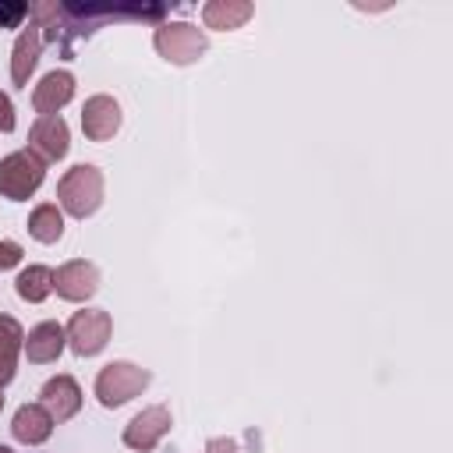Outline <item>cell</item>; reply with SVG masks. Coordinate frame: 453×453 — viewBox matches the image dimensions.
I'll list each match as a JSON object with an SVG mask.
<instances>
[{"mask_svg":"<svg viewBox=\"0 0 453 453\" xmlns=\"http://www.w3.org/2000/svg\"><path fill=\"white\" fill-rule=\"evenodd\" d=\"M39 403L46 407V414L60 425V421H71L78 411H81V386L71 379V375H53L42 382L39 389Z\"/></svg>","mask_w":453,"mask_h":453,"instance_id":"10","label":"cell"},{"mask_svg":"<svg viewBox=\"0 0 453 453\" xmlns=\"http://www.w3.org/2000/svg\"><path fill=\"white\" fill-rule=\"evenodd\" d=\"M28 18V4L21 0H0V28H18Z\"/></svg>","mask_w":453,"mask_h":453,"instance_id":"19","label":"cell"},{"mask_svg":"<svg viewBox=\"0 0 453 453\" xmlns=\"http://www.w3.org/2000/svg\"><path fill=\"white\" fill-rule=\"evenodd\" d=\"M14 103H11V96L7 92H0V131H14Z\"/></svg>","mask_w":453,"mask_h":453,"instance_id":"21","label":"cell"},{"mask_svg":"<svg viewBox=\"0 0 453 453\" xmlns=\"http://www.w3.org/2000/svg\"><path fill=\"white\" fill-rule=\"evenodd\" d=\"M173 418H170V407L163 403H152V407H142L127 425H124V446L127 449H138V453H149L163 442V435L170 432Z\"/></svg>","mask_w":453,"mask_h":453,"instance_id":"6","label":"cell"},{"mask_svg":"<svg viewBox=\"0 0 453 453\" xmlns=\"http://www.w3.org/2000/svg\"><path fill=\"white\" fill-rule=\"evenodd\" d=\"M28 149L42 159V163H57L67 156L71 149V131H67V120L60 113L53 117H35V124L28 127Z\"/></svg>","mask_w":453,"mask_h":453,"instance_id":"7","label":"cell"},{"mask_svg":"<svg viewBox=\"0 0 453 453\" xmlns=\"http://www.w3.org/2000/svg\"><path fill=\"white\" fill-rule=\"evenodd\" d=\"M39 53H42V32L35 25L21 28V35L14 39V50H11V81L14 85H28V74L35 71L39 64Z\"/></svg>","mask_w":453,"mask_h":453,"instance_id":"14","label":"cell"},{"mask_svg":"<svg viewBox=\"0 0 453 453\" xmlns=\"http://www.w3.org/2000/svg\"><path fill=\"white\" fill-rule=\"evenodd\" d=\"M64 347H67V333H64V326L53 322V319L32 326V329L25 333V343H21V350H25V357H28L32 365H50V361H57V357L64 354Z\"/></svg>","mask_w":453,"mask_h":453,"instance_id":"12","label":"cell"},{"mask_svg":"<svg viewBox=\"0 0 453 453\" xmlns=\"http://www.w3.org/2000/svg\"><path fill=\"white\" fill-rule=\"evenodd\" d=\"M42 180H46V163L32 149H18L0 159V195L4 198L25 202L42 188Z\"/></svg>","mask_w":453,"mask_h":453,"instance_id":"4","label":"cell"},{"mask_svg":"<svg viewBox=\"0 0 453 453\" xmlns=\"http://www.w3.org/2000/svg\"><path fill=\"white\" fill-rule=\"evenodd\" d=\"M0 453H14V449H11V446H0Z\"/></svg>","mask_w":453,"mask_h":453,"instance_id":"23","label":"cell"},{"mask_svg":"<svg viewBox=\"0 0 453 453\" xmlns=\"http://www.w3.org/2000/svg\"><path fill=\"white\" fill-rule=\"evenodd\" d=\"M255 14V7L248 0H209L202 7V21L205 28H219V32H234L241 28L248 18Z\"/></svg>","mask_w":453,"mask_h":453,"instance_id":"15","label":"cell"},{"mask_svg":"<svg viewBox=\"0 0 453 453\" xmlns=\"http://www.w3.org/2000/svg\"><path fill=\"white\" fill-rule=\"evenodd\" d=\"M25 343V329L14 315H0V365H18V350Z\"/></svg>","mask_w":453,"mask_h":453,"instance_id":"18","label":"cell"},{"mask_svg":"<svg viewBox=\"0 0 453 453\" xmlns=\"http://www.w3.org/2000/svg\"><path fill=\"white\" fill-rule=\"evenodd\" d=\"M71 99H74V74H71V71H50V74H42L39 85L32 88V106H35L39 117L60 113Z\"/></svg>","mask_w":453,"mask_h":453,"instance_id":"11","label":"cell"},{"mask_svg":"<svg viewBox=\"0 0 453 453\" xmlns=\"http://www.w3.org/2000/svg\"><path fill=\"white\" fill-rule=\"evenodd\" d=\"M14 290H18V297L28 301V304L46 301V297L53 294V269H50V265H28V269H21L18 280H14Z\"/></svg>","mask_w":453,"mask_h":453,"instance_id":"17","label":"cell"},{"mask_svg":"<svg viewBox=\"0 0 453 453\" xmlns=\"http://www.w3.org/2000/svg\"><path fill=\"white\" fill-rule=\"evenodd\" d=\"M28 237L32 241H39V244H57L60 237H64V212H60V205H53V202H42V205H35L32 212H28Z\"/></svg>","mask_w":453,"mask_h":453,"instance_id":"16","label":"cell"},{"mask_svg":"<svg viewBox=\"0 0 453 453\" xmlns=\"http://www.w3.org/2000/svg\"><path fill=\"white\" fill-rule=\"evenodd\" d=\"M0 411H4V393H0Z\"/></svg>","mask_w":453,"mask_h":453,"instance_id":"24","label":"cell"},{"mask_svg":"<svg viewBox=\"0 0 453 453\" xmlns=\"http://www.w3.org/2000/svg\"><path fill=\"white\" fill-rule=\"evenodd\" d=\"M67 333V347L78 354V357H96L106 343H110V333H113V319L110 311L103 308H81L71 315V322L64 326Z\"/></svg>","mask_w":453,"mask_h":453,"instance_id":"5","label":"cell"},{"mask_svg":"<svg viewBox=\"0 0 453 453\" xmlns=\"http://www.w3.org/2000/svg\"><path fill=\"white\" fill-rule=\"evenodd\" d=\"M53 290L64 301H88L99 290V269L85 258H71L53 273Z\"/></svg>","mask_w":453,"mask_h":453,"instance_id":"9","label":"cell"},{"mask_svg":"<svg viewBox=\"0 0 453 453\" xmlns=\"http://www.w3.org/2000/svg\"><path fill=\"white\" fill-rule=\"evenodd\" d=\"M120 103L106 92L99 96H88L85 106H81V131L88 142H110L117 131H120Z\"/></svg>","mask_w":453,"mask_h":453,"instance_id":"8","label":"cell"},{"mask_svg":"<svg viewBox=\"0 0 453 453\" xmlns=\"http://www.w3.org/2000/svg\"><path fill=\"white\" fill-rule=\"evenodd\" d=\"M152 382V372L134 361H110L96 375V400L103 407H124L127 400L142 396Z\"/></svg>","mask_w":453,"mask_h":453,"instance_id":"2","label":"cell"},{"mask_svg":"<svg viewBox=\"0 0 453 453\" xmlns=\"http://www.w3.org/2000/svg\"><path fill=\"white\" fill-rule=\"evenodd\" d=\"M21 255H25V248L18 241H0V269H14L21 262Z\"/></svg>","mask_w":453,"mask_h":453,"instance_id":"20","label":"cell"},{"mask_svg":"<svg viewBox=\"0 0 453 453\" xmlns=\"http://www.w3.org/2000/svg\"><path fill=\"white\" fill-rule=\"evenodd\" d=\"M103 170L92 166V163H78L71 166L60 180H57V202H60V212L74 216V219H85L92 216L99 205H103Z\"/></svg>","mask_w":453,"mask_h":453,"instance_id":"1","label":"cell"},{"mask_svg":"<svg viewBox=\"0 0 453 453\" xmlns=\"http://www.w3.org/2000/svg\"><path fill=\"white\" fill-rule=\"evenodd\" d=\"M205 453H241V449H237V442H234V439L216 435V439H209V442H205Z\"/></svg>","mask_w":453,"mask_h":453,"instance_id":"22","label":"cell"},{"mask_svg":"<svg viewBox=\"0 0 453 453\" xmlns=\"http://www.w3.org/2000/svg\"><path fill=\"white\" fill-rule=\"evenodd\" d=\"M53 425L57 421L46 414L42 403H21L14 411V418H11V435L18 442H25V446H42L53 435Z\"/></svg>","mask_w":453,"mask_h":453,"instance_id":"13","label":"cell"},{"mask_svg":"<svg viewBox=\"0 0 453 453\" xmlns=\"http://www.w3.org/2000/svg\"><path fill=\"white\" fill-rule=\"evenodd\" d=\"M152 46L166 64L188 67L209 50V35L191 21H159L152 32Z\"/></svg>","mask_w":453,"mask_h":453,"instance_id":"3","label":"cell"}]
</instances>
